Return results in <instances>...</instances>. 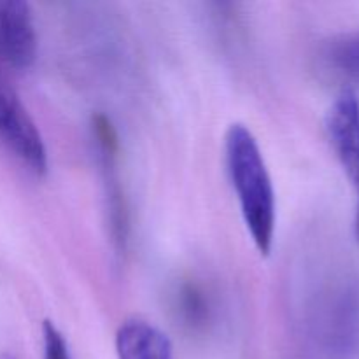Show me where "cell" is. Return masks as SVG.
<instances>
[{
  "mask_svg": "<svg viewBox=\"0 0 359 359\" xmlns=\"http://www.w3.org/2000/svg\"><path fill=\"white\" fill-rule=\"evenodd\" d=\"M0 359H16V358L11 356V354H0Z\"/></svg>",
  "mask_w": 359,
  "mask_h": 359,
  "instance_id": "cell-8",
  "label": "cell"
},
{
  "mask_svg": "<svg viewBox=\"0 0 359 359\" xmlns=\"http://www.w3.org/2000/svg\"><path fill=\"white\" fill-rule=\"evenodd\" d=\"M224 161L249 237L259 255L269 256L277 226L276 189L262 147L244 123L228 126Z\"/></svg>",
  "mask_w": 359,
  "mask_h": 359,
  "instance_id": "cell-1",
  "label": "cell"
},
{
  "mask_svg": "<svg viewBox=\"0 0 359 359\" xmlns=\"http://www.w3.org/2000/svg\"><path fill=\"white\" fill-rule=\"evenodd\" d=\"M34 13L23 0H0V67L28 70L37 58Z\"/></svg>",
  "mask_w": 359,
  "mask_h": 359,
  "instance_id": "cell-4",
  "label": "cell"
},
{
  "mask_svg": "<svg viewBox=\"0 0 359 359\" xmlns=\"http://www.w3.org/2000/svg\"><path fill=\"white\" fill-rule=\"evenodd\" d=\"M42 346L44 359H72L65 337L53 321L42 323Z\"/></svg>",
  "mask_w": 359,
  "mask_h": 359,
  "instance_id": "cell-7",
  "label": "cell"
},
{
  "mask_svg": "<svg viewBox=\"0 0 359 359\" xmlns=\"http://www.w3.org/2000/svg\"><path fill=\"white\" fill-rule=\"evenodd\" d=\"M0 142L35 175L48 172L44 139L7 77L0 70Z\"/></svg>",
  "mask_w": 359,
  "mask_h": 359,
  "instance_id": "cell-2",
  "label": "cell"
},
{
  "mask_svg": "<svg viewBox=\"0 0 359 359\" xmlns=\"http://www.w3.org/2000/svg\"><path fill=\"white\" fill-rule=\"evenodd\" d=\"M323 60L335 76L359 86V32L330 39L323 48Z\"/></svg>",
  "mask_w": 359,
  "mask_h": 359,
  "instance_id": "cell-6",
  "label": "cell"
},
{
  "mask_svg": "<svg viewBox=\"0 0 359 359\" xmlns=\"http://www.w3.org/2000/svg\"><path fill=\"white\" fill-rule=\"evenodd\" d=\"M325 128L337 160L356 196L354 233L359 241V100L353 90H344L330 105Z\"/></svg>",
  "mask_w": 359,
  "mask_h": 359,
  "instance_id": "cell-3",
  "label": "cell"
},
{
  "mask_svg": "<svg viewBox=\"0 0 359 359\" xmlns=\"http://www.w3.org/2000/svg\"><path fill=\"white\" fill-rule=\"evenodd\" d=\"M114 347L118 359H174L170 339L153 323L139 318L119 325Z\"/></svg>",
  "mask_w": 359,
  "mask_h": 359,
  "instance_id": "cell-5",
  "label": "cell"
}]
</instances>
